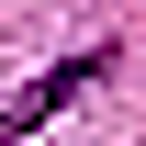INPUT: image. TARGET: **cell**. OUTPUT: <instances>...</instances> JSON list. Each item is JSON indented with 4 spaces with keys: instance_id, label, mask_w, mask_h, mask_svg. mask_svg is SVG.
I'll use <instances>...</instances> for the list:
<instances>
[{
    "instance_id": "obj_1",
    "label": "cell",
    "mask_w": 146,
    "mask_h": 146,
    "mask_svg": "<svg viewBox=\"0 0 146 146\" xmlns=\"http://www.w3.org/2000/svg\"><path fill=\"white\" fill-rule=\"evenodd\" d=\"M101 79H112V45H79V56H56L45 79H23V90L0 101V146H23L34 124H56V112H68L79 90H101Z\"/></svg>"
}]
</instances>
